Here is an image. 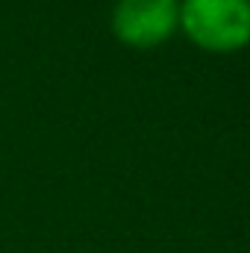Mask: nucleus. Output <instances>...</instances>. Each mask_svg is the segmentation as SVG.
Here are the masks:
<instances>
[{"mask_svg": "<svg viewBox=\"0 0 250 253\" xmlns=\"http://www.w3.org/2000/svg\"><path fill=\"white\" fill-rule=\"evenodd\" d=\"M180 27V0H118L112 33L126 47H159Z\"/></svg>", "mask_w": 250, "mask_h": 253, "instance_id": "nucleus-2", "label": "nucleus"}, {"mask_svg": "<svg viewBox=\"0 0 250 253\" xmlns=\"http://www.w3.org/2000/svg\"><path fill=\"white\" fill-rule=\"evenodd\" d=\"M180 27L200 50H242L250 44V0H183Z\"/></svg>", "mask_w": 250, "mask_h": 253, "instance_id": "nucleus-1", "label": "nucleus"}]
</instances>
